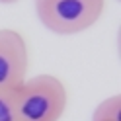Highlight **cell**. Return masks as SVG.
<instances>
[{
  "instance_id": "3",
  "label": "cell",
  "mask_w": 121,
  "mask_h": 121,
  "mask_svg": "<svg viewBox=\"0 0 121 121\" xmlns=\"http://www.w3.org/2000/svg\"><path fill=\"white\" fill-rule=\"evenodd\" d=\"M29 53L24 35L16 29H0V90L14 92L27 78Z\"/></svg>"
},
{
  "instance_id": "2",
  "label": "cell",
  "mask_w": 121,
  "mask_h": 121,
  "mask_svg": "<svg viewBox=\"0 0 121 121\" xmlns=\"http://www.w3.org/2000/svg\"><path fill=\"white\" fill-rule=\"evenodd\" d=\"M35 16L57 35H76L102 18L105 0H33Z\"/></svg>"
},
{
  "instance_id": "1",
  "label": "cell",
  "mask_w": 121,
  "mask_h": 121,
  "mask_svg": "<svg viewBox=\"0 0 121 121\" xmlns=\"http://www.w3.org/2000/svg\"><path fill=\"white\" fill-rule=\"evenodd\" d=\"M18 121H59L66 109V88L53 74H37L14 90Z\"/></svg>"
},
{
  "instance_id": "6",
  "label": "cell",
  "mask_w": 121,
  "mask_h": 121,
  "mask_svg": "<svg viewBox=\"0 0 121 121\" xmlns=\"http://www.w3.org/2000/svg\"><path fill=\"white\" fill-rule=\"evenodd\" d=\"M18 0H0V4H6V6H10V4H16Z\"/></svg>"
},
{
  "instance_id": "4",
  "label": "cell",
  "mask_w": 121,
  "mask_h": 121,
  "mask_svg": "<svg viewBox=\"0 0 121 121\" xmlns=\"http://www.w3.org/2000/svg\"><path fill=\"white\" fill-rule=\"evenodd\" d=\"M92 121H121V96H109L94 109Z\"/></svg>"
},
{
  "instance_id": "5",
  "label": "cell",
  "mask_w": 121,
  "mask_h": 121,
  "mask_svg": "<svg viewBox=\"0 0 121 121\" xmlns=\"http://www.w3.org/2000/svg\"><path fill=\"white\" fill-rule=\"evenodd\" d=\"M0 121H18L14 92H8V90H0Z\"/></svg>"
}]
</instances>
